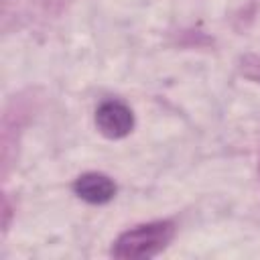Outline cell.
Masks as SVG:
<instances>
[{
	"mask_svg": "<svg viewBox=\"0 0 260 260\" xmlns=\"http://www.w3.org/2000/svg\"><path fill=\"white\" fill-rule=\"evenodd\" d=\"M173 236H175L173 221L140 223V225L130 228L118 236V240L114 242V248H112V256L122 258V260L152 258L169 246Z\"/></svg>",
	"mask_w": 260,
	"mask_h": 260,
	"instance_id": "1",
	"label": "cell"
},
{
	"mask_svg": "<svg viewBox=\"0 0 260 260\" xmlns=\"http://www.w3.org/2000/svg\"><path fill=\"white\" fill-rule=\"evenodd\" d=\"M95 126L98 130L112 140L124 138L134 128L132 110L120 100H106L95 110Z\"/></svg>",
	"mask_w": 260,
	"mask_h": 260,
	"instance_id": "2",
	"label": "cell"
},
{
	"mask_svg": "<svg viewBox=\"0 0 260 260\" xmlns=\"http://www.w3.org/2000/svg\"><path fill=\"white\" fill-rule=\"evenodd\" d=\"M73 191L85 203L104 205V203H108V201L114 199L116 185H114V181L110 177H106L102 173H85V175H81V177L75 179Z\"/></svg>",
	"mask_w": 260,
	"mask_h": 260,
	"instance_id": "3",
	"label": "cell"
},
{
	"mask_svg": "<svg viewBox=\"0 0 260 260\" xmlns=\"http://www.w3.org/2000/svg\"><path fill=\"white\" fill-rule=\"evenodd\" d=\"M240 73L260 83V55H244L240 59Z\"/></svg>",
	"mask_w": 260,
	"mask_h": 260,
	"instance_id": "4",
	"label": "cell"
},
{
	"mask_svg": "<svg viewBox=\"0 0 260 260\" xmlns=\"http://www.w3.org/2000/svg\"><path fill=\"white\" fill-rule=\"evenodd\" d=\"M47 12H59V10H63V6L69 2V0H37Z\"/></svg>",
	"mask_w": 260,
	"mask_h": 260,
	"instance_id": "5",
	"label": "cell"
}]
</instances>
